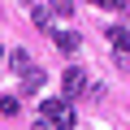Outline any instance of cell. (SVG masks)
Wrapping results in <instances>:
<instances>
[{"instance_id": "cell-10", "label": "cell", "mask_w": 130, "mask_h": 130, "mask_svg": "<svg viewBox=\"0 0 130 130\" xmlns=\"http://www.w3.org/2000/svg\"><path fill=\"white\" fill-rule=\"evenodd\" d=\"M91 5H104V9H117V13H121V9H126V0H91Z\"/></svg>"}, {"instance_id": "cell-12", "label": "cell", "mask_w": 130, "mask_h": 130, "mask_svg": "<svg viewBox=\"0 0 130 130\" xmlns=\"http://www.w3.org/2000/svg\"><path fill=\"white\" fill-rule=\"evenodd\" d=\"M0 56H5V48H0Z\"/></svg>"}, {"instance_id": "cell-3", "label": "cell", "mask_w": 130, "mask_h": 130, "mask_svg": "<svg viewBox=\"0 0 130 130\" xmlns=\"http://www.w3.org/2000/svg\"><path fill=\"white\" fill-rule=\"evenodd\" d=\"M43 83H48V74H43V70H35V65H30V70L22 74V91H26V95H35Z\"/></svg>"}, {"instance_id": "cell-6", "label": "cell", "mask_w": 130, "mask_h": 130, "mask_svg": "<svg viewBox=\"0 0 130 130\" xmlns=\"http://www.w3.org/2000/svg\"><path fill=\"white\" fill-rule=\"evenodd\" d=\"M9 65H13L18 74H26V70H30V56H26V48H18V52H9Z\"/></svg>"}, {"instance_id": "cell-2", "label": "cell", "mask_w": 130, "mask_h": 130, "mask_svg": "<svg viewBox=\"0 0 130 130\" xmlns=\"http://www.w3.org/2000/svg\"><path fill=\"white\" fill-rule=\"evenodd\" d=\"M61 91L70 95V100H74V95H87V74L78 70V65H70V70L61 74Z\"/></svg>"}, {"instance_id": "cell-9", "label": "cell", "mask_w": 130, "mask_h": 130, "mask_svg": "<svg viewBox=\"0 0 130 130\" xmlns=\"http://www.w3.org/2000/svg\"><path fill=\"white\" fill-rule=\"evenodd\" d=\"M18 108H22V104H18V95H5V100H0V113H9V117H18Z\"/></svg>"}, {"instance_id": "cell-11", "label": "cell", "mask_w": 130, "mask_h": 130, "mask_svg": "<svg viewBox=\"0 0 130 130\" xmlns=\"http://www.w3.org/2000/svg\"><path fill=\"white\" fill-rule=\"evenodd\" d=\"M35 130H52V126H35Z\"/></svg>"}, {"instance_id": "cell-1", "label": "cell", "mask_w": 130, "mask_h": 130, "mask_svg": "<svg viewBox=\"0 0 130 130\" xmlns=\"http://www.w3.org/2000/svg\"><path fill=\"white\" fill-rule=\"evenodd\" d=\"M39 113H43V121L52 126V130H74V108H70V100H43L39 104Z\"/></svg>"}, {"instance_id": "cell-5", "label": "cell", "mask_w": 130, "mask_h": 130, "mask_svg": "<svg viewBox=\"0 0 130 130\" xmlns=\"http://www.w3.org/2000/svg\"><path fill=\"white\" fill-rule=\"evenodd\" d=\"M108 43H113L117 52H121V48H130V30H126V26H108Z\"/></svg>"}, {"instance_id": "cell-8", "label": "cell", "mask_w": 130, "mask_h": 130, "mask_svg": "<svg viewBox=\"0 0 130 130\" xmlns=\"http://www.w3.org/2000/svg\"><path fill=\"white\" fill-rule=\"evenodd\" d=\"M48 5H52L56 18H74V13H78V9H74V0H48Z\"/></svg>"}, {"instance_id": "cell-7", "label": "cell", "mask_w": 130, "mask_h": 130, "mask_svg": "<svg viewBox=\"0 0 130 130\" xmlns=\"http://www.w3.org/2000/svg\"><path fill=\"white\" fill-rule=\"evenodd\" d=\"M30 18H35V26H52V5H35Z\"/></svg>"}, {"instance_id": "cell-4", "label": "cell", "mask_w": 130, "mask_h": 130, "mask_svg": "<svg viewBox=\"0 0 130 130\" xmlns=\"http://www.w3.org/2000/svg\"><path fill=\"white\" fill-rule=\"evenodd\" d=\"M56 48H61V52H78V48H83V39H78L74 30H56Z\"/></svg>"}]
</instances>
